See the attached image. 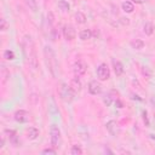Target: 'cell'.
<instances>
[{"instance_id": "cell-5", "label": "cell", "mask_w": 155, "mask_h": 155, "mask_svg": "<svg viewBox=\"0 0 155 155\" xmlns=\"http://www.w3.org/2000/svg\"><path fill=\"white\" fill-rule=\"evenodd\" d=\"M97 76L99 80L104 81V80H108L110 78V70L108 68V65L105 63H101L97 68Z\"/></svg>"}, {"instance_id": "cell-29", "label": "cell", "mask_w": 155, "mask_h": 155, "mask_svg": "<svg viewBox=\"0 0 155 155\" xmlns=\"http://www.w3.org/2000/svg\"><path fill=\"white\" fill-rule=\"evenodd\" d=\"M104 103H105L107 105H110V104H111V97H110V96H105V98H104Z\"/></svg>"}, {"instance_id": "cell-18", "label": "cell", "mask_w": 155, "mask_h": 155, "mask_svg": "<svg viewBox=\"0 0 155 155\" xmlns=\"http://www.w3.org/2000/svg\"><path fill=\"white\" fill-rule=\"evenodd\" d=\"M75 21H76V23H79V24L86 23V16H85V13H82L81 11H78V12L75 13Z\"/></svg>"}, {"instance_id": "cell-19", "label": "cell", "mask_w": 155, "mask_h": 155, "mask_svg": "<svg viewBox=\"0 0 155 155\" xmlns=\"http://www.w3.org/2000/svg\"><path fill=\"white\" fill-rule=\"evenodd\" d=\"M92 38V31H91V29H84V30H81L80 31V39L81 40H88V39H91Z\"/></svg>"}, {"instance_id": "cell-33", "label": "cell", "mask_w": 155, "mask_h": 155, "mask_svg": "<svg viewBox=\"0 0 155 155\" xmlns=\"http://www.w3.org/2000/svg\"><path fill=\"white\" fill-rule=\"evenodd\" d=\"M147 0H132V2H134V4H144Z\"/></svg>"}, {"instance_id": "cell-11", "label": "cell", "mask_w": 155, "mask_h": 155, "mask_svg": "<svg viewBox=\"0 0 155 155\" xmlns=\"http://www.w3.org/2000/svg\"><path fill=\"white\" fill-rule=\"evenodd\" d=\"M69 86L71 87V90H73L75 93L80 92V91H81V88H82V84H81V81L79 80V76L73 78V79L70 80V85H69Z\"/></svg>"}, {"instance_id": "cell-3", "label": "cell", "mask_w": 155, "mask_h": 155, "mask_svg": "<svg viewBox=\"0 0 155 155\" xmlns=\"http://www.w3.org/2000/svg\"><path fill=\"white\" fill-rule=\"evenodd\" d=\"M74 93H75V92L71 90L70 86H68L67 84H62V86H61V88H59V96H61V98H62L64 102L70 103V102L74 99Z\"/></svg>"}, {"instance_id": "cell-22", "label": "cell", "mask_w": 155, "mask_h": 155, "mask_svg": "<svg viewBox=\"0 0 155 155\" xmlns=\"http://www.w3.org/2000/svg\"><path fill=\"white\" fill-rule=\"evenodd\" d=\"M25 1V4H27V6L31 10V11H36V8H38V5H36V0H24Z\"/></svg>"}, {"instance_id": "cell-24", "label": "cell", "mask_w": 155, "mask_h": 155, "mask_svg": "<svg viewBox=\"0 0 155 155\" xmlns=\"http://www.w3.org/2000/svg\"><path fill=\"white\" fill-rule=\"evenodd\" d=\"M7 28H8V24H7L6 19H5V18H1V19H0V30H1V31H5Z\"/></svg>"}, {"instance_id": "cell-34", "label": "cell", "mask_w": 155, "mask_h": 155, "mask_svg": "<svg viewBox=\"0 0 155 155\" xmlns=\"http://www.w3.org/2000/svg\"><path fill=\"white\" fill-rule=\"evenodd\" d=\"M4 144H5V138L2 137V138H1V142H0V148H2V147H4Z\"/></svg>"}, {"instance_id": "cell-35", "label": "cell", "mask_w": 155, "mask_h": 155, "mask_svg": "<svg viewBox=\"0 0 155 155\" xmlns=\"http://www.w3.org/2000/svg\"><path fill=\"white\" fill-rule=\"evenodd\" d=\"M149 136H150V138H151V139H154V140H155V134H154V133H151V134H149Z\"/></svg>"}, {"instance_id": "cell-8", "label": "cell", "mask_w": 155, "mask_h": 155, "mask_svg": "<svg viewBox=\"0 0 155 155\" xmlns=\"http://www.w3.org/2000/svg\"><path fill=\"white\" fill-rule=\"evenodd\" d=\"M15 120L19 124H24V122H28L29 121V113L25 111V110H17L15 113Z\"/></svg>"}, {"instance_id": "cell-36", "label": "cell", "mask_w": 155, "mask_h": 155, "mask_svg": "<svg viewBox=\"0 0 155 155\" xmlns=\"http://www.w3.org/2000/svg\"><path fill=\"white\" fill-rule=\"evenodd\" d=\"M153 103H155V98H153Z\"/></svg>"}, {"instance_id": "cell-28", "label": "cell", "mask_w": 155, "mask_h": 155, "mask_svg": "<svg viewBox=\"0 0 155 155\" xmlns=\"http://www.w3.org/2000/svg\"><path fill=\"white\" fill-rule=\"evenodd\" d=\"M143 121H144L145 126H149V125H150V124H149V120H148V113H147V110L143 111Z\"/></svg>"}, {"instance_id": "cell-37", "label": "cell", "mask_w": 155, "mask_h": 155, "mask_svg": "<svg viewBox=\"0 0 155 155\" xmlns=\"http://www.w3.org/2000/svg\"><path fill=\"white\" fill-rule=\"evenodd\" d=\"M154 117H155V115H154Z\"/></svg>"}, {"instance_id": "cell-13", "label": "cell", "mask_w": 155, "mask_h": 155, "mask_svg": "<svg viewBox=\"0 0 155 155\" xmlns=\"http://www.w3.org/2000/svg\"><path fill=\"white\" fill-rule=\"evenodd\" d=\"M113 68H114V73H115L116 76L122 75V73H124V67H122L121 62L114 59V61H113Z\"/></svg>"}, {"instance_id": "cell-27", "label": "cell", "mask_w": 155, "mask_h": 155, "mask_svg": "<svg viewBox=\"0 0 155 155\" xmlns=\"http://www.w3.org/2000/svg\"><path fill=\"white\" fill-rule=\"evenodd\" d=\"M53 21H54V17H53V13L50 11L48 13H47V22H48V24L50 25H52L53 24Z\"/></svg>"}, {"instance_id": "cell-7", "label": "cell", "mask_w": 155, "mask_h": 155, "mask_svg": "<svg viewBox=\"0 0 155 155\" xmlns=\"http://www.w3.org/2000/svg\"><path fill=\"white\" fill-rule=\"evenodd\" d=\"M63 36H64L65 40H69V41L74 40L75 36H76V31H75L74 27L70 25V24H65L63 27Z\"/></svg>"}, {"instance_id": "cell-6", "label": "cell", "mask_w": 155, "mask_h": 155, "mask_svg": "<svg viewBox=\"0 0 155 155\" xmlns=\"http://www.w3.org/2000/svg\"><path fill=\"white\" fill-rule=\"evenodd\" d=\"M73 70H74L75 76H82V75H85V73H86V70H87V64H86L84 61L79 59V61H76V62L74 63Z\"/></svg>"}, {"instance_id": "cell-14", "label": "cell", "mask_w": 155, "mask_h": 155, "mask_svg": "<svg viewBox=\"0 0 155 155\" xmlns=\"http://www.w3.org/2000/svg\"><path fill=\"white\" fill-rule=\"evenodd\" d=\"M39 136V130L35 127H29L27 130V138L28 139H36Z\"/></svg>"}, {"instance_id": "cell-15", "label": "cell", "mask_w": 155, "mask_h": 155, "mask_svg": "<svg viewBox=\"0 0 155 155\" xmlns=\"http://www.w3.org/2000/svg\"><path fill=\"white\" fill-rule=\"evenodd\" d=\"M121 7H122V10L126 13H132L133 10H134V6H133V2L132 1H124L121 4Z\"/></svg>"}, {"instance_id": "cell-4", "label": "cell", "mask_w": 155, "mask_h": 155, "mask_svg": "<svg viewBox=\"0 0 155 155\" xmlns=\"http://www.w3.org/2000/svg\"><path fill=\"white\" fill-rule=\"evenodd\" d=\"M50 134H51V145L53 148H58L61 143V131L57 125H51L50 128Z\"/></svg>"}, {"instance_id": "cell-12", "label": "cell", "mask_w": 155, "mask_h": 155, "mask_svg": "<svg viewBox=\"0 0 155 155\" xmlns=\"http://www.w3.org/2000/svg\"><path fill=\"white\" fill-rule=\"evenodd\" d=\"M5 133L7 134L8 139H10V143H12L13 145H18V137H17V133L13 131V130H6Z\"/></svg>"}, {"instance_id": "cell-23", "label": "cell", "mask_w": 155, "mask_h": 155, "mask_svg": "<svg viewBox=\"0 0 155 155\" xmlns=\"http://www.w3.org/2000/svg\"><path fill=\"white\" fill-rule=\"evenodd\" d=\"M70 154L71 155H81L82 154V149L79 145H73L70 149Z\"/></svg>"}, {"instance_id": "cell-17", "label": "cell", "mask_w": 155, "mask_h": 155, "mask_svg": "<svg viewBox=\"0 0 155 155\" xmlns=\"http://www.w3.org/2000/svg\"><path fill=\"white\" fill-rule=\"evenodd\" d=\"M131 46H132V48H134V50H142V48L144 47V42H143L140 39H134V40L131 41Z\"/></svg>"}, {"instance_id": "cell-32", "label": "cell", "mask_w": 155, "mask_h": 155, "mask_svg": "<svg viewBox=\"0 0 155 155\" xmlns=\"http://www.w3.org/2000/svg\"><path fill=\"white\" fill-rule=\"evenodd\" d=\"M131 98H132V99H137V101H143V99H142L139 96H137V94H131Z\"/></svg>"}, {"instance_id": "cell-21", "label": "cell", "mask_w": 155, "mask_h": 155, "mask_svg": "<svg viewBox=\"0 0 155 155\" xmlns=\"http://www.w3.org/2000/svg\"><path fill=\"white\" fill-rule=\"evenodd\" d=\"M4 58L7 59V61L15 59V53H13V51H11V50H5V51H4Z\"/></svg>"}, {"instance_id": "cell-26", "label": "cell", "mask_w": 155, "mask_h": 155, "mask_svg": "<svg viewBox=\"0 0 155 155\" xmlns=\"http://www.w3.org/2000/svg\"><path fill=\"white\" fill-rule=\"evenodd\" d=\"M42 154H48V155H56L57 154V151H56V149H51V148H47V149H44L42 151H41Z\"/></svg>"}, {"instance_id": "cell-30", "label": "cell", "mask_w": 155, "mask_h": 155, "mask_svg": "<svg viewBox=\"0 0 155 155\" xmlns=\"http://www.w3.org/2000/svg\"><path fill=\"white\" fill-rule=\"evenodd\" d=\"M115 105H116V108H124L122 102H121L120 99H117V98H116V101H115Z\"/></svg>"}, {"instance_id": "cell-10", "label": "cell", "mask_w": 155, "mask_h": 155, "mask_svg": "<svg viewBox=\"0 0 155 155\" xmlns=\"http://www.w3.org/2000/svg\"><path fill=\"white\" fill-rule=\"evenodd\" d=\"M105 127H107V130H108V132L111 134V136H116L117 133H119V126H117V124H116V121H114V120H110V121H108L107 122V125H105Z\"/></svg>"}, {"instance_id": "cell-25", "label": "cell", "mask_w": 155, "mask_h": 155, "mask_svg": "<svg viewBox=\"0 0 155 155\" xmlns=\"http://www.w3.org/2000/svg\"><path fill=\"white\" fill-rule=\"evenodd\" d=\"M142 73L143 75H145V78H151V71L148 67H142Z\"/></svg>"}, {"instance_id": "cell-1", "label": "cell", "mask_w": 155, "mask_h": 155, "mask_svg": "<svg viewBox=\"0 0 155 155\" xmlns=\"http://www.w3.org/2000/svg\"><path fill=\"white\" fill-rule=\"evenodd\" d=\"M22 47H23V53H24V57H25L28 64L33 69H36L39 67V61H38L36 50H35V46H34V42H33L30 35H25L23 38Z\"/></svg>"}, {"instance_id": "cell-9", "label": "cell", "mask_w": 155, "mask_h": 155, "mask_svg": "<svg viewBox=\"0 0 155 155\" xmlns=\"http://www.w3.org/2000/svg\"><path fill=\"white\" fill-rule=\"evenodd\" d=\"M88 92L91 94H94V96L96 94H99L102 92V85L97 80L90 81V84H88Z\"/></svg>"}, {"instance_id": "cell-2", "label": "cell", "mask_w": 155, "mask_h": 155, "mask_svg": "<svg viewBox=\"0 0 155 155\" xmlns=\"http://www.w3.org/2000/svg\"><path fill=\"white\" fill-rule=\"evenodd\" d=\"M44 56H45V61H46V65L47 69L50 70L52 76H56V70H57V59L54 56V52L52 51L51 47L45 46L44 48Z\"/></svg>"}, {"instance_id": "cell-16", "label": "cell", "mask_w": 155, "mask_h": 155, "mask_svg": "<svg viewBox=\"0 0 155 155\" xmlns=\"http://www.w3.org/2000/svg\"><path fill=\"white\" fill-rule=\"evenodd\" d=\"M143 31L147 35H151L154 33V24L151 22H145V24L143 25Z\"/></svg>"}, {"instance_id": "cell-20", "label": "cell", "mask_w": 155, "mask_h": 155, "mask_svg": "<svg viewBox=\"0 0 155 155\" xmlns=\"http://www.w3.org/2000/svg\"><path fill=\"white\" fill-rule=\"evenodd\" d=\"M58 7H59L62 11H69L70 5H69L65 0H59V1H58Z\"/></svg>"}, {"instance_id": "cell-31", "label": "cell", "mask_w": 155, "mask_h": 155, "mask_svg": "<svg viewBox=\"0 0 155 155\" xmlns=\"http://www.w3.org/2000/svg\"><path fill=\"white\" fill-rule=\"evenodd\" d=\"M120 21H121V23L122 24H130V21H128V18H120Z\"/></svg>"}]
</instances>
